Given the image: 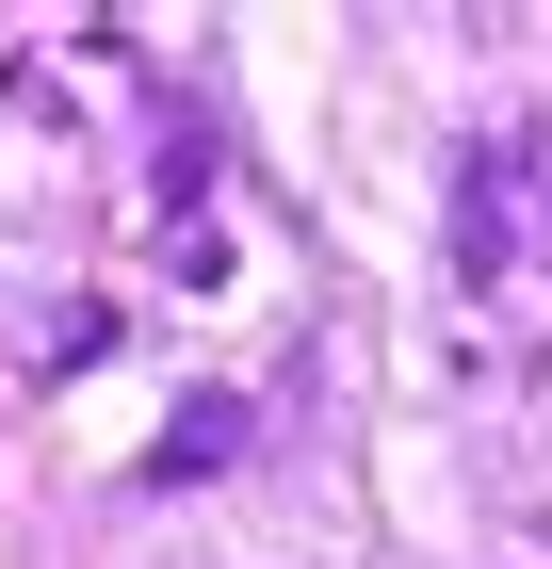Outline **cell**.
Listing matches in <instances>:
<instances>
[{
  "mask_svg": "<svg viewBox=\"0 0 552 569\" xmlns=\"http://www.w3.org/2000/svg\"><path fill=\"white\" fill-rule=\"evenodd\" d=\"M536 196H552V114H504V131L455 163V277H471V293L504 277V244H520Z\"/></svg>",
  "mask_w": 552,
  "mask_h": 569,
  "instance_id": "cell-1",
  "label": "cell"
},
{
  "mask_svg": "<svg viewBox=\"0 0 552 569\" xmlns=\"http://www.w3.org/2000/svg\"><path fill=\"white\" fill-rule=\"evenodd\" d=\"M228 456H244V423H228V407H212V391H195V423H163V456H147V472H163V488H179V472H228Z\"/></svg>",
  "mask_w": 552,
  "mask_h": 569,
  "instance_id": "cell-2",
  "label": "cell"
}]
</instances>
